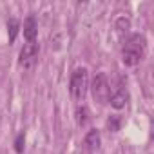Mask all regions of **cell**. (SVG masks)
<instances>
[{"mask_svg":"<svg viewBox=\"0 0 154 154\" xmlns=\"http://www.w3.org/2000/svg\"><path fill=\"white\" fill-rule=\"evenodd\" d=\"M89 89V71L85 67H76L69 78V93L74 102H84Z\"/></svg>","mask_w":154,"mask_h":154,"instance_id":"7a4b0ae2","label":"cell"},{"mask_svg":"<svg viewBox=\"0 0 154 154\" xmlns=\"http://www.w3.org/2000/svg\"><path fill=\"white\" fill-rule=\"evenodd\" d=\"M20 31V22L17 18H9L8 20V36H9V42L13 44L17 40V35Z\"/></svg>","mask_w":154,"mask_h":154,"instance_id":"9c48e42d","label":"cell"},{"mask_svg":"<svg viewBox=\"0 0 154 154\" xmlns=\"http://www.w3.org/2000/svg\"><path fill=\"white\" fill-rule=\"evenodd\" d=\"M38 51H40V47L36 42L24 44V47L20 49V54H18V65L24 71H31L38 62Z\"/></svg>","mask_w":154,"mask_h":154,"instance_id":"277c9868","label":"cell"},{"mask_svg":"<svg viewBox=\"0 0 154 154\" xmlns=\"http://www.w3.org/2000/svg\"><path fill=\"white\" fill-rule=\"evenodd\" d=\"M22 31H24V38L27 40V44L36 40V35H38V24H36V20H35L33 15H29V17L24 20V29H22Z\"/></svg>","mask_w":154,"mask_h":154,"instance_id":"52a82bcc","label":"cell"},{"mask_svg":"<svg viewBox=\"0 0 154 154\" xmlns=\"http://www.w3.org/2000/svg\"><path fill=\"white\" fill-rule=\"evenodd\" d=\"M145 49H147V42H145V36L140 35V33H134L131 36H127L125 44H123V49H122V60L127 67H134L138 65L143 56H145Z\"/></svg>","mask_w":154,"mask_h":154,"instance_id":"6da1fadb","label":"cell"},{"mask_svg":"<svg viewBox=\"0 0 154 154\" xmlns=\"http://www.w3.org/2000/svg\"><path fill=\"white\" fill-rule=\"evenodd\" d=\"M100 143H102V140H100V131H96V129H91V131L85 134V138H84V149H85L87 152H96V150L100 149Z\"/></svg>","mask_w":154,"mask_h":154,"instance_id":"8992f818","label":"cell"},{"mask_svg":"<svg viewBox=\"0 0 154 154\" xmlns=\"http://www.w3.org/2000/svg\"><path fill=\"white\" fill-rule=\"evenodd\" d=\"M120 127H122L120 116H111V118L107 120V129H109V132H118Z\"/></svg>","mask_w":154,"mask_h":154,"instance_id":"30bf717a","label":"cell"},{"mask_svg":"<svg viewBox=\"0 0 154 154\" xmlns=\"http://www.w3.org/2000/svg\"><path fill=\"white\" fill-rule=\"evenodd\" d=\"M116 27H118L120 31H122V27H125V31H127V29L131 27V22H129L127 18H120V20H118V24H116Z\"/></svg>","mask_w":154,"mask_h":154,"instance_id":"7c38bea8","label":"cell"},{"mask_svg":"<svg viewBox=\"0 0 154 154\" xmlns=\"http://www.w3.org/2000/svg\"><path fill=\"white\" fill-rule=\"evenodd\" d=\"M24 145H26V134L20 132V134L17 136V140H15V152H17V154H22V152H24Z\"/></svg>","mask_w":154,"mask_h":154,"instance_id":"8fae6325","label":"cell"},{"mask_svg":"<svg viewBox=\"0 0 154 154\" xmlns=\"http://www.w3.org/2000/svg\"><path fill=\"white\" fill-rule=\"evenodd\" d=\"M91 91H93V98L100 103H109V98H111V85H109V80L105 72H98L94 78H93V84H91Z\"/></svg>","mask_w":154,"mask_h":154,"instance_id":"3957f363","label":"cell"},{"mask_svg":"<svg viewBox=\"0 0 154 154\" xmlns=\"http://www.w3.org/2000/svg\"><path fill=\"white\" fill-rule=\"evenodd\" d=\"M127 102H129V91H127V87H125L123 84H120V85L116 87V91L111 93L109 103H111V107H114V109H123V107L127 105Z\"/></svg>","mask_w":154,"mask_h":154,"instance_id":"5b68a950","label":"cell"},{"mask_svg":"<svg viewBox=\"0 0 154 154\" xmlns=\"http://www.w3.org/2000/svg\"><path fill=\"white\" fill-rule=\"evenodd\" d=\"M76 122H78V125L80 127H87V123L91 122V112H89V107L87 105H78L76 107Z\"/></svg>","mask_w":154,"mask_h":154,"instance_id":"ba28073f","label":"cell"}]
</instances>
